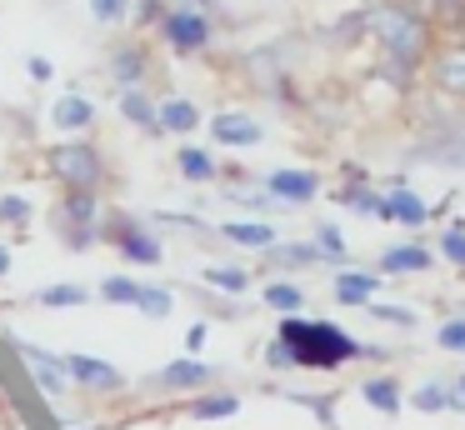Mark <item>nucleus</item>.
Segmentation results:
<instances>
[{"instance_id": "28", "label": "nucleus", "mask_w": 465, "mask_h": 430, "mask_svg": "<svg viewBox=\"0 0 465 430\" xmlns=\"http://www.w3.org/2000/svg\"><path fill=\"white\" fill-rule=\"evenodd\" d=\"M95 300H105V305H135V275H105L95 285Z\"/></svg>"}, {"instance_id": "23", "label": "nucleus", "mask_w": 465, "mask_h": 430, "mask_svg": "<svg viewBox=\"0 0 465 430\" xmlns=\"http://www.w3.org/2000/svg\"><path fill=\"white\" fill-rule=\"evenodd\" d=\"M375 295V275H361V270H341L335 275V300L341 305H371Z\"/></svg>"}, {"instance_id": "12", "label": "nucleus", "mask_w": 465, "mask_h": 430, "mask_svg": "<svg viewBox=\"0 0 465 430\" xmlns=\"http://www.w3.org/2000/svg\"><path fill=\"white\" fill-rule=\"evenodd\" d=\"M51 125L55 130H91L95 125V100H85V95H61L51 105Z\"/></svg>"}, {"instance_id": "25", "label": "nucleus", "mask_w": 465, "mask_h": 430, "mask_svg": "<svg viewBox=\"0 0 465 430\" xmlns=\"http://www.w3.org/2000/svg\"><path fill=\"white\" fill-rule=\"evenodd\" d=\"M201 280L211 290H225V295H245V290H251V275H245V270H235V265H205Z\"/></svg>"}, {"instance_id": "24", "label": "nucleus", "mask_w": 465, "mask_h": 430, "mask_svg": "<svg viewBox=\"0 0 465 430\" xmlns=\"http://www.w3.org/2000/svg\"><path fill=\"white\" fill-rule=\"evenodd\" d=\"M430 265V250L420 245H391L381 255V270H391V275H411V270H425Z\"/></svg>"}, {"instance_id": "21", "label": "nucleus", "mask_w": 465, "mask_h": 430, "mask_svg": "<svg viewBox=\"0 0 465 430\" xmlns=\"http://www.w3.org/2000/svg\"><path fill=\"white\" fill-rule=\"evenodd\" d=\"M175 170H181L191 185H205V180H215V155L201 145H181L175 150Z\"/></svg>"}, {"instance_id": "18", "label": "nucleus", "mask_w": 465, "mask_h": 430, "mask_svg": "<svg viewBox=\"0 0 465 430\" xmlns=\"http://www.w3.org/2000/svg\"><path fill=\"white\" fill-rule=\"evenodd\" d=\"M85 300H91V290L75 285V280H55V285L35 290V305L41 310H75V305H85Z\"/></svg>"}, {"instance_id": "10", "label": "nucleus", "mask_w": 465, "mask_h": 430, "mask_svg": "<svg viewBox=\"0 0 465 430\" xmlns=\"http://www.w3.org/2000/svg\"><path fill=\"white\" fill-rule=\"evenodd\" d=\"M211 135H215V145H235V150H245V145H261V120L255 115H245V110H221V115L211 120Z\"/></svg>"}, {"instance_id": "20", "label": "nucleus", "mask_w": 465, "mask_h": 430, "mask_svg": "<svg viewBox=\"0 0 465 430\" xmlns=\"http://www.w3.org/2000/svg\"><path fill=\"white\" fill-rule=\"evenodd\" d=\"M135 310H141L145 320H165L175 310V290L151 285V280H135Z\"/></svg>"}, {"instance_id": "8", "label": "nucleus", "mask_w": 465, "mask_h": 430, "mask_svg": "<svg viewBox=\"0 0 465 430\" xmlns=\"http://www.w3.org/2000/svg\"><path fill=\"white\" fill-rule=\"evenodd\" d=\"M15 355L31 365V380H35V390H41L45 400H71V395H75L71 370H65V355L41 350V345H31V340H15Z\"/></svg>"}, {"instance_id": "3", "label": "nucleus", "mask_w": 465, "mask_h": 430, "mask_svg": "<svg viewBox=\"0 0 465 430\" xmlns=\"http://www.w3.org/2000/svg\"><path fill=\"white\" fill-rule=\"evenodd\" d=\"M101 220H105L101 195H85V190H65L51 210V230L71 255H85V250L101 245Z\"/></svg>"}, {"instance_id": "26", "label": "nucleus", "mask_w": 465, "mask_h": 430, "mask_svg": "<svg viewBox=\"0 0 465 430\" xmlns=\"http://www.w3.org/2000/svg\"><path fill=\"white\" fill-rule=\"evenodd\" d=\"M361 395L371 400L375 410H385V415H395V410H401V385H395L391 375H375V380H365V385H361Z\"/></svg>"}, {"instance_id": "33", "label": "nucleus", "mask_w": 465, "mask_h": 430, "mask_svg": "<svg viewBox=\"0 0 465 430\" xmlns=\"http://www.w3.org/2000/svg\"><path fill=\"white\" fill-rule=\"evenodd\" d=\"M440 250H445V255H450L455 265L465 270V230H460V225H450V230L440 235Z\"/></svg>"}, {"instance_id": "36", "label": "nucleus", "mask_w": 465, "mask_h": 430, "mask_svg": "<svg viewBox=\"0 0 465 430\" xmlns=\"http://www.w3.org/2000/svg\"><path fill=\"white\" fill-rule=\"evenodd\" d=\"M440 345H445V350H465V320H450V325H440Z\"/></svg>"}, {"instance_id": "7", "label": "nucleus", "mask_w": 465, "mask_h": 430, "mask_svg": "<svg viewBox=\"0 0 465 430\" xmlns=\"http://www.w3.org/2000/svg\"><path fill=\"white\" fill-rule=\"evenodd\" d=\"M211 380H215V365H205L195 355H181V360H165L161 370H151L131 390H141V395H191V390H205Z\"/></svg>"}, {"instance_id": "19", "label": "nucleus", "mask_w": 465, "mask_h": 430, "mask_svg": "<svg viewBox=\"0 0 465 430\" xmlns=\"http://www.w3.org/2000/svg\"><path fill=\"white\" fill-rule=\"evenodd\" d=\"M381 215L385 220H401V225H420V220H425V200L420 195H415V190H391V195H385L381 200Z\"/></svg>"}, {"instance_id": "30", "label": "nucleus", "mask_w": 465, "mask_h": 430, "mask_svg": "<svg viewBox=\"0 0 465 430\" xmlns=\"http://www.w3.org/2000/svg\"><path fill=\"white\" fill-rule=\"evenodd\" d=\"M271 260H275V265H315V260H321V250H315V245H281V240H275Z\"/></svg>"}, {"instance_id": "15", "label": "nucleus", "mask_w": 465, "mask_h": 430, "mask_svg": "<svg viewBox=\"0 0 465 430\" xmlns=\"http://www.w3.org/2000/svg\"><path fill=\"white\" fill-rule=\"evenodd\" d=\"M435 85L445 90V95L465 100V45H450L435 55Z\"/></svg>"}, {"instance_id": "39", "label": "nucleus", "mask_w": 465, "mask_h": 430, "mask_svg": "<svg viewBox=\"0 0 465 430\" xmlns=\"http://www.w3.org/2000/svg\"><path fill=\"white\" fill-rule=\"evenodd\" d=\"M25 70H31V80H41V85L55 75V70H51V60H45V55H31V60H25Z\"/></svg>"}, {"instance_id": "31", "label": "nucleus", "mask_w": 465, "mask_h": 430, "mask_svg": "<svg viewBox=\"0 0 465 430\" xmlns=\"http://www.w3.org/2000/svg\"><path fill=\"white\" fill-rule=\"evenodd\" d=\"M315 250H321V255H331V260H345L341 230H335V225H321V230H315Z\"/></svg>"}, {"instance_id": "11", "label": "nucleus", "mask_w": 465, "mask_h": 430, "mask_svg": "<svg viewBox=\"0 0 465 430\" xmlns=\"http://www.w3.org/2000/svg\"><path fill=\"white\" fill-rule=\"evenodd\" d=\"M265 190H271L275 200H291V205H305V200H315L321 180H315V170H271V175H265Z\"/></svg>"}, {"instance_id": "2", "label": "nucleus", "mask_w": 465, "mask_h": 430, "mask_svg": "<svg viewBox=\"0 0 465 430\" xmlns=\"http://www.w3.org/2000/svg\"><path fill=\"white\" fill-rule=\"evenodd\" d=\"M365 25H371L375 40L385 45L395 80H405L411 65L425 55V20L415 15V10H405V5H375L371 15H365Z\"/></svg>"}, {"instance_id": "22", "label": "nucleus", "mask_w": 465, "mask_h": 430, "mask_svg": "<svg viewBox=\"0 0 465 430\" xmlns=\"http://www.w3.org/2000/svg\"><path fill=\"white\" fill-rule=\"evenodd\" d=\"M121 115L131 125H141L145 135H161V125H155V100L145 90H121Z\"/></svg>"}, {"instance_id": "13", "label": "nucleus", "mask_w": 465, "mask_h": 430, "mask_svg": "<svg viewBox=\"0 0 465 430\" xmlns=\"http://www.w3.org/2000/svg\"><path fill=\"white\" fill-rule=\"evenodd\" d=\"M221 235L231 245H245V250H271L275 245V225L271 220H225Z\"/></svg>"}, {"instance_id": "1", "label": "nucleus", "mask_w": 465, "mask_h": 430, "mask_svg": "<svg viewBox=\"0 0 465 430\" xmlns=\"http://www.w3.org/2000/svg\"><path fill=\"white\" fill-rule=\"evenodd\" d=\"M275 345L285 350L291 370H335L345 360H361L365 345H355L351 330H341L335 320H305V315H285L275 330Z\"/></svg>"}, {"instance_id": "9", "label": "nucleus", "mask_w": 465, "mask_h": 430, "mask_svg": "<svg viewBox=\"0 0 465 430\" xmlns=\"http://www.w3.org/2000/svg\"><path fill=\"white\" fill-rule=\"evenodd\" d=\"M165 40H171L175 55H195V50L211 40V20L201 10H171L165 15Z\"/></svg>"}, {"instance_id": "5", "label": "nucleus", "mask_w": 465, "mask_h": 430, "mask_svg": "<svg viewBox=\"0 0 465 430\" xmlns=\"http://www.w3.org/2000/svg\"><path fill=\"white\" fill-rule=\"evenodd\" d=\"M101 240H105V245H111L121 260H131V265H161V260H165L161 235H155V230L145 225L141 215H125V210H105Z\"/></svg>"}, {"instance_id": "38", "label": "nucleus", "mask_w": 465, "mask_h": 430, "mask_svg": "<svg viewBox=\"0 0 465 430\" xmlns=\"http://www.w3.org/2000/svg\"><path fill=\"white\" fill-rule=\"evenodd\" d=\"M371 315H381V320H391V325H411V310H395V305H371Z\"/></svg>"}, {"instance_id": "27", "label": "nucleus", "mask_w": 465, "mask_h": 430, "mask_svg": "<svg viewBox=\"0 0 465 430\" xmlns=\"http://www.w3.org/2000/svg\"><path fill=\"white\" fill-rule=\"evenodd\" d=\"M265 305L281 310V315H295V310L305 305V290L291 285V280H271V285H265Z\"/></svg>"}, {"instance_id": "14", "label": "nucleus", "mask_w": 465, "mask_h": 430, "mask_svg": "<svg viewBox=\"0 0 465 430\" xmlns=\"http://www.w3.org/2000/svg\"><path fill=\"white\" fill-rule=\"evenodd\" d=\"M181 410L191 420H231L235 410H241V395H231V390H205V395L185 400Z\"/></svg>"}, {"instance_id": "16", "label": "nucleus", "mask_w": 465, "mask_h": 430, "mask_svg": "<svg viewBox=\"0 0 465 430\" xmlns=\"http://www.w3.org/2000/svg\"><path fill=\"white\" fill-rule=\"evenodd\" d=\"M155 125L161 130H171V135H191L195 125H201V110L191 105V100H161V105H155Z\"/></svg>"}, {"instance_id": "4", "label": "nucleus", "mask_w": 465, "mask_h": 430, "mask_svg": "<svg viewBox=\"0 0 465 430\" xmlns=\"http://www.w3.org/2000/svg\"><path fill=\"white\" fill-rule=\"evenodd\" d=\"M45 165L61 180V190H85V195H101L105 190V155L91 145V140H61V145L45 150Z\"/></svg>"}, {"instance_id": "40", "label": "nucleus", "mask_w": 465, "mask_h": 430, "mask_svg": "<svg viewBox=\"0 0 465 430\" xmlns=\"http://www.w3.org/2000/svg\"><path fill=\"white\" fill-rule=\"evenodd\" d=\"M11 265H15V255H11V245H0V280L11 275Z\"/></svg>"}, {"instance_id": "32", "label": "nucleus", "mask_w": 465, "mask_h": 430, "mask_svg": "<svg viewBox=\"0 0 465 430\" xmlns=\"http://www.w3.org/2000/svg\"><path fill=\"white\" fill-rule=\"evenodd\" d=\"M341 200H345L351 210H361V215H381V195H371V190H361V185H351Z\"/></svg>"}, {"instance_id": "34", "label": "nucleus", "mask_w": 465, "mask_h": 430, "mask_svg": "<svg viewBox=\"0 0 465 430\" xmlns=\"http://www.w3.org/2000/svg\"><path fill=\"white\" fill-rule=\"evenodd\" d=\"M125 10H131V0H91V15L105 20V25H111V20H121Z\"/></svg>"}, {"instance_id": "29", "label": "nucleus", "mask_w": 465, "mask_h": 430, "mask_svg": "<svg viewBox=\"0 0 465 430\" xmlns=\"http://www.w3.org/2000/svg\"><path fill=\"white\" fill-rule=\"evenodd\" d=\"M31 215H35V205L25 195H0V225H31Z\"/></svg>"}, {"instance_id": "17", "label": "nucleus", "mask_w": 465, "mask_h": 430, "mask_svg": "<svg viewBox=\"0 0 465 430\" xmlns=\"http://www.w3.org/2000/svg\"><path fill=\"white\" fill-rule=\"evenodd\" d=\"M111 75H115V85H121V90H141V80H145V50L141 45H121L111 55Z\"/></svg>"}, {"instance_id": "6", "label": "nucleus", "mask_w": 465, "mask_h": 430, "mask_svg": "<svg viewBox=\"0 0 465 430\" xmlns=\"http://www.w3.org/2000/svg\"><path fill=\"white\" fill-rule=\"evenodd\" d=\"M65 370H71L75 395H85V400H121V395H131V375H125L121 365H111V360H101V355H81V350H71V355H65Z\"/></svg>"}, {"instance_id": "37", "label": "nucleus", "mask_w": 465, "mask_h": 430, "mask_svg": "<svg viewBox=\"0 0 465 430\" xmlns=\"http://www.w3.org/2000/svg\"><path fill=\"white\" fill-rule=\"evenodd\" d=\"M205 335H211V325H205V320H195V325L185 330V355H195V350L205 345Z\"/></svg>"}, {"instance_id": "35", "label": "nucleus", "mask_w": 465, "mask_h": 430, "mask_svg": "<svg viewBox=\"0 0 465 430\" xmlns=\"http://www.w3.org/2000/svg\"><path fill=\"white\" fill-rule=\"evenodd\" d=\"M415 405H420V410H440V405H450V395H445L440 385H420V390H415Z\"/></svg>"}, {"instance_id": "41", "label": "nucleus", "mask_w": 465, "mask_h": 430, "mask_svg": "<svg viewBox=\"0 0 465 430\" xmlns=\"http://www.w3.org/2000/svg\"><path fill=\"white\" fill-rule=\"evenodd\" d=\"M460 395H465V375H460Z\"/></svg>"}]
</instances>
